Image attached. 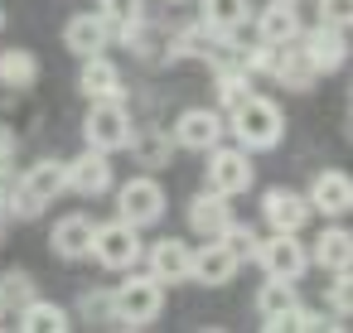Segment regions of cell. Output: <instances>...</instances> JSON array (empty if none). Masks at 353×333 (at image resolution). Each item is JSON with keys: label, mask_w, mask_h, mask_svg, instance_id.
Segmentation results:
<instances>
[{"label": "cell", "mask_w": 353, "mask_h": 333, "mask_svg": "<svg viewBox=\"0 0 353 333\" xmlns=\"http://www.w3.org/2000/svg\"><path fill=\"white\" fill-rule=\"evenodd\" d=\"M78 87L88 102H102V97H121V68L102 54L83 58V73H78Z\"/></svg>", "instance_id": "cell-20"}, {"label": "cell", "mask_w": 353, "mask_h": 333, "mask_svg": "<svg viewBox=\"0 0 353 333\" xmlns=\"http://www.w3.org/2000/svg\"><path fill=\"white\" fill-rule=\"evenodd\" d=\"M271 78H276L281 87H290V92H310L319 73H314V63L305 58V49H300V44H285V49H281V63H276V73H271Z\"/></svg>", "instance_id": "cell-23"}, {"label": "cell", "mask_w": 353, "mask_h": 333, "mask_svg": "<svg viewBox=\"0 0 353 333\" xmlns=\"http://www.w3.org/2000/svg\"><path fill=\"white\" fill-rule=\"evenodd\" d=\"M6 222H10V217H6V203H0V237H6Z\"/></svg>", "instance_id": "cell-36"}, {"label": "cell", "mask_w": 353, "mask_h": 333, "mask_svg": "<svg viewBox=\"0 0 353 333\" xmlns=\"http://www.w3.org/2000/svg\"><path fill=\"white\" fill-rule=\"evenodd\" d=\"M83 136H88V145L92 150H102V155H117V150H131V116H126V107H121V97H102V102H92L88 107V121H83Z\"/></svg>", "instance_id": "cell-3"}, {"label": "cell", "mask_w": 353, "mask_h": 333, "mask_svg": "<svg viewBox=\"0 0 353 333\" xmlns=\"http://www.w3.org/2000/svg\"><path fill=\"white\" fill-rule=\"evenodd\" d=\"M44 213V203L25 189V184H10V193H6V217H20V222H34Z\"/></svg>", "instance_id": "cell-29"}, {"label": "cell", "mask_w": 353, "mask_h": 333, "mask_svg": "<svg viewBox=\"0 0 353 333\" xmlns=\"http://www.w3.org/2000/svg\"><path fill=\"white\" fill-rule=\"evenodd\" d=\"M242 97H252V73H247L242 63H228V68H218V102L232 111Z\"/></svg>", "instance_id": "cell-27"}, {"label": "cell", "mask_w": 353, "mask_h": 333, "mask_svg": "<svg viewBox=\"0 0 353 333\" xmlns=\"http://www.w3.org/2000/svg\"><path fill=\"white\" fill-rule=\"evenodd\" d=\"M63 44H68V54H78V58H92V54H107V44H112V25L102 20V10L92 15H73L68 20V30H63Z\"/></svg>", "instance_id": "cell-16"}, {"label": "cell", "mask_w": 353, "mask_h": 333, "mask_svg": "<svg viewBox=\"0 0 353 333\" xmlns=\"http://www.w3.org/2000/svg\"><path fill=\"white\" fill-rule=\"evenodd\" d=\"M300 49H305V58L314 63L319 78H324V73H339V68L348 63V39H343V30H339V25H324V20L300 34Z\"/></svg>", "instance_id": "cell-9"}, {"label": "cell", "mask_w": 353, "mask_h": 333, "mask_svg": "<svg viewBox=\"0 0 353 333\" xmlns=\"http://www.w3.org/2000/svg\"><path fill=\"white\" fill-rule=\"evenodd\" d=\"M281 6H300V0H281Z\"/></svg>", "instance_id": "cell-38"}, {"label": "cell", "mask_w": 353, "mask_h": 333, "mask_svg": "<svg viewBox=\"0 0 353 333\" xmlns=\"http://www.w3.org/2000/svg\"><path fill=\"white\" fill-rule=\"evenodd\" d=\"M20 184H25V189L49 208V203L68 189V164H63V160H39V164H30V169H25V179H20Z\"/></svg>", "instance_id": "cell-22"}, {"label": "cell", "mask_w": 353, "mask_h": 333, "mask_svg": "<svg viewBox=\"0 0 353 333\" xmlns=\"http://www.w3.org/2000/svg\"><path fill=\"white\" fill-rule=\"evenodd\" d=\"M6 193H10V174H6V160H0V203H6Z\"/></svg>", "instance_id": "cell-35"}, {"label": "cell", "mask_w": 353, "mask_h": 333, "mask_svg": "<svg viewBox=\"0 0 353 333\" xmlns=\"http://www.w3.org/2000/svg\"><path fill=\"white\" fill-rule=\"evenodd\" d=\"M102 20L112 25V30H131V25H141L145 20V0H102Z\"/></svg>", "instance_id": "cell-28"}, {"label": "cell", "mask_w": 353, "mask_h": 333, "mask_svg": "<svg viewBox=\"0 0 353 333\" xmlns=\"http://www.w3.org/2000/svg\"><path fill=\"white\" fill-rule=\"evenodd\" d=\"M92 256H97V266H107V270H131V266L145 256V246H141V227H131L126 217L102 222V227L92 232Z\"/></svg>", "instance_id": "cell-4"}, {"label": "cell", "mask_w": 353, "mask_h": 333, "mask_svg": "<svg viewBox=\"0 0 353 333\" xmlns=\"http://www.w3.org/2000/svg\"><path fill=\"white\" fill-rule=\"evenodd\" d=\"M68 189L73 193H83V198H97V193H107L112 189V160L102 155V150H83L78 160H68Z\"/></svg>", "instance_id": "cell-15"}, {"label": "cell", "mask_w": 353, "mask_h": 333, "mask_svg": "<svg viewBox=\"0 0 353 333\" xmlns=\"http://www.w3.org/2000/svg\"><path fill=\"white\" fill-rule=\"evenodd\" d=\"M83 314H88V319H107V323H112V294H83Z\"/></svg>", "instance_id": "cell-34"}, {"label": "cell", "mask_w": 353, "mask_h": 333, "mask_svg": "<svg viewBox=\"0 0 353 333\" xmlns=\"http://www.w3.org/2000/svg\"><path fill=\"white\" fill-rule=\"evenodd\" d=\"M160 304H165V285L145 270H136L131 266V275L112 290V323L117 328H145V323H155L160 319Z\"/></svg>", "instance_id": "cell-2"}, {"label": "cell", "mask_w": 353, "mask_h": 333, "mask_svg": "<svg viewBox=\"0 0 353 333\" xmlns=\"http://www.w3.org/2000/svg\"><path fill=\"white\" fill-rule=\"evenodd\" d=\"M218 237L232 246V256H237V261H252V256H256V246H261V241H256V227H247V222H228Z\"/></svg>", "instance_id": "cell-30"}, {"label": "cell", "mask_w": 353, "mask_h": 333, "mask_svg": "<svg viewBox=\"0 0 353 333\" xmlns=\"http://www.w3.org/2000/svg\"><path fill=\"white\" fill-rule=\"evenodd\" d=\"M247 15H252L247 0H203V6H199V20H203V30H208L218 44H237Z\"/></svg>", "instance_id": "cell-14"}, {"label": "cell", "mask_w": 353, "mask_h": 333, "mask_svg": "<svg viewBox=\"0 0 353 333\" xmlns=\"http://www.w3.org/2000/svg\"><path fill=\"white\" fill-rule=\"evenodd\" d=\"M92 217H83V213H73V217H59L54 222V232H49V246L63 256V261H83V256H92Z\"/></svg>", "instance_id": "cell-18"}, {"label": "cell", "mask_w": 353, "mask_h": 333, "mask_svg": "<svg viewBox=\"0 0 353 333\" xmlns=\"http://www.w3.org/2000/svg\"><path fill=\"white\" fill-rule=\"evenodd\" d=\"M305 198H310V208L324 213V217H348V213H353V174H343V169H319Z\"/></svg>", "instance_id": "cell-11"}, {"label": "cell", "mask_w": 353, "mask_h": 333, "mask_svg": "<svg viewBox=\"0 0 353 333\" xmlns=\"http://www.w3.org/2000/svg\"><path fill=\"white\" fill-rule=\"evenodd\" d=\"M174 6H179V0H174Z\"/></svg>", "instance_id": "cell-41"}, {"label": "cell", "mask_w": 353, "mask_h": 333, "mask_svg": "<svg viewBox=\"0 0 353 333\" xmlns=\"http://www.w3.org/2000/svg\"><path fill=\"white\" fill-rule=\"evenodd\" d=\"M324 299H329V309H334V314H353V270H334V280H329Z\"/></svg>", "instance_id": "cell-32"}, {"label": "cell", "mask_w": 353, "mask_h": 333, "mask_svg": "<svg viewBox=\"0 0 353 333\" xmlns=\"http://www.w3.org/2000/svg\"><path fill=\"white\" fill-rule=\"evenodd\" d=\"M228 131L237 136L242 150H276L281 136H285V116L271 97H242L232 111H228Z\"/></svg>", "instance_id": "cell-1"}, {"label": "cell", "mask_w": 353, "mask_h": 333, "mask_svg": "<svg viewBox=\"0 0 353 333\" xmlns=\"http://www.w3.org/2000/svg\"><path fill=\"white\" fill-rule=\"evenodd\" d=\"M237 256H232V246L223 241V237H208L203 246H194V275L189 280H199V285H228L232 275H237Z\"/></svg>", "instance_id": "cell-13"}, {"label": "cell", "mask_w": 353, "mask_h": 333, "mask_svg": "<svg viewBox=\"0 0 353 333\" xmlns=\"http://www.w3.org/2000/svg\"><path fill=\"white\" fill-rule=\"evenodd\" d=\"M343 131H348V140H353V111H348V121H343Z\"/></svg>", "instance_id": "cell-37"}, {"label": "cell", "mask_w": 353, "mask_h": 333, "mask_svg": "<svg viewBox=\"0 0 353 333\" xmlns=\"http://www.w3.org/2000/svg\"><path fill=\"white\" fill-rule=\"evenodd\" d=\"M203 179H208L213 193H228V198L247 193L252 179H256V169H252V150H242V145H232V150L213 145V150H208V169H203Z\"/></svg>", "instance_id": "cell-5"}, {"label": "cell", "mask_w": 353, "mask_h": 333, "mask_svg": "<svg viewBox=\"0 0 353 333\" xmlns=\"http://www.w3.org/2000/svg\"><path fill=\"white\" fill-rule=\"evenodd\" d=\"M256 261L266 275H281V280H300L310 270V251L295 232H271L261 246H256Z\"/></svg>", "instance_id": "cell-7"}, {"label": "cell", "mask_w": 353, "mask_h": 333, "mask_svg": "<svg viewBox=\"0 0 353 333\" xmlns=\"http://www.w3.org/2000/svg\"><path fill=\"white\" fill-rule=\"evenodd\" d=\"M310 213H314L310 198L295 193V189H266L261 193V217H266L271 232H300L310 222Z\"/></svg>", "instance_id": "cell-12"}, {"label": "cell", "mask_w": 353, "mask_h": 333, "mask_svg": "<svg viewBox=\"0 0 353 333\" xmlns=\"http://www.w3.org/2000/svg\"><path fill=\"white\" fill-rule=\"evenodd\" d=\"M0 30H6V10H0Z\"/></svg>", "instance_id": "cell-39"}, {"label": "cell", "mask_w": 353, "mask_h": 333, "mask_svg": "<svg viewBox=\"0 0 353 333\" xmlns=\"http://www.w3.org/2000/svg\"><path fill=\"white\" fill-rule=\"evenodd\" d=\"M300 304V294H295V280H281V275H266V285L256 290V314L266 319V323H276V319H285L290 309Z\"/></svg>", "instance_id": "cell-24"}, {"label": "cell", "mask_w": 353, "mask_h": 333, "mask_svg": "<svg viewBox=\"0 0 353 333\" xmlns=\"http://www.w3.org/2000/svg\"><path fill=\"white\" fill-rule=\"evenodd\" d=\"M145 266L160 285H184L194 275V246H184L179 237H160L145 246Z\"/></svg>", "instance_id": "cell-10"}, {"label": "cell", "mask_w": 353, "mask_h": 333, "mask_svg": "<svg viewBox=\"0 0 353 333\" xmlns=\"http://www.w3.org/2000/svg\"><path fill=\"white\" fill-rule=\"evenodd\" d=\"M232 222V208H228V193H213V189H203L194 203H189V227L199 232V237H218L223 227Z\"/></svg>", "instance_id": "cell-21"}, {"label": "cell", "mask_w": 353, "mask_h": 333, "mask_svg": "<svg viewBox=\"0 0 353 333\" xmlns=\"http://www.w3.org/2000/svg\"><path fill=\"white\" fill-rule=\"evenodd\" d=\"M310 261L319 266V270H353V232L348 227H324L319 237H314V246H310Z\"/></svg>", "instance_id": "cell-19"}, {"label": "cell", "mask_w": 353, "mask_h": 333, "mask_svg": "<svg viewBox=\"0 0 353 333\" xmlns=\"http://www.w3.org/2000/svg\"><path fill=\"white\" fill-rule=\"evenodd\" d=\"M0 299H6V304H30L34 299V280L25 275V270H6V275H0Z\"/></svg>", "instance_id": "cell-31"}, {"label": "cell", "mask_w": 353, "mask_h": 333, "mask_svg": "<svg viewBox=\"0 0 353 333\" xmlns=\"http://www.w3.org/2000/svg\"><path fill=\"white\" fill-rule=\"evenodd\" d=\"M223 131H228V121H223V111H208V107H189V111H179V121H174V145L179 150H199V155H208L218 140H223Z\"/></svg>", "instance_id": "cell-8"}, {"label": "cell", "mask_w": 353, "mask_h": 333, "mask_svg": "<svg viewBox=\"0 0 353 333\" xmlns=\"http://www.w3.org/2000/svg\"><path fill=\"white\" fill-rule=\"evenodd\" d=\"M20 328H25V333H63V328H73V323H68V309H63V304L34 294V299L20 309Z\"/></svg>", "instance_id": "cell-25"}, {"label": "cell", "mask_w": 353, "mask_h": 333, "mask_svg": "<svg viewBox=\"0 0 353 333\" xmlns=\"http://www.w3.org/2000/svg\"><path fill=\"white\" fill-rule=\"evenodd\" d=\"M0 314H6V299H0Z\"/></svg>", "instance_id": "cell-40"}, {"label": "cell", "mask_w": 353, "mask_h": 333, "mask_svg": "<svg viewBox=\"0 0 353 333\" xmlns=\"http://www.w3.org/2000/svg\"><path fill=\"white\" fill-rule=\"evenodd\" d=\"M117 217H126L131 227H150L165 217V189L150 174H136L131 184H121L117 193Z\"/></svg>", "instance_id": "cell-6"}, {"label": "cell", "mask_w": 353, "mask_h": 333, "mask_svg": "<svg viewBox=\"0 0 353 333\" xmlns=\"http://www.w3.org/2000/svg\"><path fill=\"white\" fill-rule=\"evenodd\" d=\"M300 34H305V25H300V15H295V6L271 0V6L256 15V39H261V44L285 49V44H300Z\"/></svg>", "instance_id": "cell-17"}, {"label": "cell", "mask_w": 353, "mask_h": 333, "mask_svg": "<svg viewBox=\"0 0 353 333\" xmlns=\"http://www.w3.org/2000/svg\"><path fill=\"white\" fill-rule=\"evenodd\" d=\"M0 83L6 87H34L39 83V58L30 49H6L0 54Z\"/></svg>", "instance_id": "cell-26"}, {"label": "cell", "mask_w": 353, "mask_h": 333, "mask_svg": "<svg viewBox=\"0 0 353 333\" xmlns=\"http://www.w3.org/2000/svg\"><path fill=\"white\" fill-rule=\"evenodd\" d=\"M319 20L339 25V30H353V0H319Z\"/></svg>", "instance_id": "cell-33"}]
</instances>
